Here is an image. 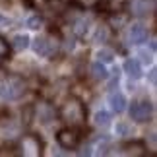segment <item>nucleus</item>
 Here are the masks:
<instances>
[{"instance_id":"nucleus-18","label":"nucleus","mask_w":157,"mask_h":157,"mask_svg":"<svg viewBox=\"0 0 157 157\" xmlns=\"http://www.w3.org/2000/svg\"><path fill=\"white\" fill-rule=\"evenodd\" d=\"M114 132H117V136H128L130 134V126L126 124V122H117Z\"/></svg>"},{"instance_id":"nucleus-16","label":"nucleus","mask_w":157,"mask_h":157,"mask_svg":"<svg viewBox=\"0 0 157 157\" xmlns=\"http://www.w3.org/2000/svg\"><path fill=\"white\" fill-rule=\"evenodd\" d=\"M140 149H144V144L136 142V144H128V146H124V153L126 155H144L146 151H140Z\"/></svg>"},{"instance_id":"nucleus-5","label":"nucleus","mask_w":157,"mask_h":157,"mask_svg":"<svg viewBox=\"0 0 157 157\" xmlns=\"http://www.w3.org/2000/svg\"><path fill=\"white\" fill-rule=\"evenodd\" d=\"M21 149L25 155H41V140L35 136H25L21 140Z\"/></svg>"},{"instance_id":"nucleus-9","label":"nucleus","mask_w":157,"mask_h":157,"mask_svg":"<svg viewBox=\"0 0 157 157\" xmlns=\"http://www.w3.org/2000/svg\"><path fill=\"white\" fill-rule=\"evenodd\" d=\"M124 72L132 78V80H138V78H142V64H140V60L128 58V60L124 62Z\"/></svg>"},{"instance_id":"nucleus-17","label":"nucleus","mask_w":157,"mask_h":157,"mask_svg":"<svg viewBox=\"0 0 157 157\" xmlns=\"http://www.w3.org/2000/svg\"><path fill=\"white\" fill-rule=\"evenodd\" d=\"M6 60H10V47L6 43V39L0 37V66H2Z\"/></svg>"},{"instance_id":"nucleus-11","label":"nucleus","mask_w":157,"mask_h":157,"mask_svg":"<svg viewBox=\"0 0 157 157\" xmlns=\"http://www.w3.org/2000/svg\"><path fill=\"white\" fill-rule=\"evenodd\" d=\"M91 74H93L95 80H107V78H109L107 68L103 66V62H99V60L95 64H91Z\"/></svg>"},{"instance_id":"nucleus-2","label":"nucleus","mask_w":157,"mask_h":157,"mask_svg":"<svg viewBox=\"0 0 157 157\" xmlns=\"http://www.w3.org/2000/svg\"><path fill=\"white\" fill-rule=\"evenodd\" d=\"M23 91H25V83H23V80H20L16 76H10L8 80H4L0 83V97L2 99L16 101L23 95Z\"/></svg>"},{"instance_id":"nucleus-21","label":"nucleus","mask_w":157,"mask_h":157,"mask_svg":"<svg viewBox=\"0 0 157 157\" xmlns=\"http://www.w3.org/2000/svg\"><path fill=\"white\" fill-rule=\"evenodd\" d=\"M99 153H107V147H109V138H103V140L99 142Z\"/></svg>"},{"instance_id":"nucleus-15","label":"nucleus","mask_w":157,"mask_h":157,"mask_svg":"<svg viewBox=\"0 0 157 157\" xmlns=\"http://www.w3.org/2000/svg\"><path fill=\"white\" fill-rule=\"evenodd\" d=\"M97 60H99V62H103V64H109V62H113V60H114V52L111 49H99L97 51Z\"/></svg>"},{"instance_id":"nucleus-20","label":"nucleus","mask_w":157,"mask_h":157,"mask_svg":"<svg viewBox=\"0 0 157 157\" xmlns=\"http://www.w3.org/2000/svg\"><path fill=\"white\" fill-rule=\"evenodd\" d=\"M138 54H140V58H142V62H144V64L153 62V51H146V49H142Z\"/></svg>"},{"instance_id":"nucleus-8","label":"nucleus","mask_w":157,"mask_h":157,"mask_svg":"<svg viewBox=\"0 0 157 157\" xmlns=\"http://www.w3.org/2000/svg\"><path fill=\"white\" fill-rule=\"evenodd\" d=\"M109 105H111V109L114 113H124V109H126V97L120 91H113L111 95H109Z\"/></svg>"},{"instance_id":"nucleus-13","label":"nucleus","mask_w":157,"mask_h":157,"mask_svg":"<svg viewBox=\"0 0 157 157\" xmlns=\"http://www.w3.org/2000/svg\"><path fill=\"white\" fill-rule=\"evenodd\" d=\"M12 47H14L16 51H23L29 47V37L27 35H16L14 39H12Z\"/></svg>"},{"instance_id":"nucleus-10","label":"nucleus","mask_w":157,"mask_h":157,"mask_svg":"<svg viewBox=\"0 0 157 157\" xmlns=\"http://www.w3.org/2000/svg\"><path fill=\"white\" fill-rule=\"evenodd\" d=\"M33 51H35V54H39V56H49V54H51L49 39H47V37H37L33 41Z\"/></svg>"},{"instance_id":"nucleus-19","label":"nucleus","mask_w":157,"mask_h":157,"mask_svg":"<svg viewBox=\"0 0 157 157\" xmlns=\"http://www.w3.org/2000/svg\"><path fill=\"white\" fill-rule=\"evenodd\" d=\"M41 23H43V20H41L39 16H31V17H27L25 25H27L29 29H39V27H41Z\"/></svg>"},{"instance_id":"nucleus-12","label":"nucleus","mask_w":157,"mask_h":157,"mask_svg":"<svg viewBox=\"0 0 157 157\" xmlns=\"http://www.w3.org/2000/svg\"><path fill=\"white\" fill-rule=\"evenodd\" d=\"M95 124L101 126V128H107V126L111 124V113H107V111H97V113H95Z\"/></svg>"},{"instance_id":"nucleus-1","label":"nucleus","mask_w":157,"mask_h":157,"mask_svg":"<svg viewBox=\"0 0 157 157\" xmlns=\"http://www.w3.org/2000/svg\"><path fill=\"white\" fill-rule=\"evenodd\" d=\"M60 118L68 124L80 126L86 120V109H83V105L80 101H68V103H64L62 109H60Z\"/></svg>"},{"instance_id":"nucleus-3","label":"nucleus","mask_w":157,"mask_h":157,"mask_svg":"<svg viewBox=\"0 0 157 157\" xmlns=\"http://www.w3.org/2000/svg\"><path fill=\"white\" fill-rule=\"evenodd\" d=\"M151 113H153V107L149 101H136L130 107V117L136 122H147L151 118Z\"/></svg>"},{"instance_id":"nucleus-6","label":"nucleus","mask_w":157,"mask_h":157,"mask_svg":"<svg viewBox=\"0 0 157 157\" xmlns=\"http://www.w3.org/2000/svg\"><path fill=\"white\" fill-rule=\"evenodd\" d=\"M128 39L132 45H142L144 41H147V29L140 25V23H134L128 31Z\"/></svg>"},{"instance_id":"nucleus-7","label":"nucleus","mask_w":157,"mask_h":157,"mask_svg":"<svg viewBox=\"0 0 157 157\" xmlns=\"http://www.w3.org/2000/svg\"><path fill=\"white\" fill-rule=\"evenodd\" d=\"M132 12L138 17H147L153 12V2L147 4V0H134L132 2Z\"/></svg>"},{"instance_id":"nucleus-4","label":"nucleus","mask_w":157,"mask_h":157,"mask_svg":"<svg viewBox=\"0 0 157 157\" xmlns=\"http://www.w3.org/2000/svg\"><path fill=\"white\" fill-rule=\"evenodd\" d=\"M56 142H58V146L64 147V149H74L78 146V142H80V134H78L76 130H70V128L60 130L56 134Z\"/></svg>"},{"instance_id":"nucleus-24","label":"nucleus","mask_w":157,"mask_h":157,"mask_svg":"<svg viewBox=\"0 0 157 157\" xmlns=\"http://www.w3.org/2000/svg\"><path fill=\"white\" fill-rule=\"evenodd\" d=\"M93 151H91V147H89V146H86V147H83V149H80V155H91Z\"/></svg>"},{"instance_id":"nucleus-23","label":"nucleus","mask_w":157,"mask_h":157,"mask_svg":"<svg viewBox=\"0 0 157 157\" xmlns=\"http://www.w3.org/2000/svg\"><path fill=\"white\" fill-rule=\"evenodd\" d=\"M149 82H151V86H155V83H157V70L155 68L149 70Z\"/></svg>"},{"instance_id":"nucleus-22","label":"nucleus","mask_w":157,"mask_h":157,"mask_svg":"<svg viewBox=\"0 0 157 157\" xmlns=\"http://www.w3.org/2000/svg\"><path fill=\"white\" fill-rule=\"evenodd\" d=\"M10 23H12V20H10L8 16L0 14V25H2V27H10Z\"/></svg>"},{"instance_id":"nucleus-14","label":"nucleus","mask_w":157,"mask_h":157,"mask_svg":"<svg viewBox=\"0 0 157 157\" xmlns=\"http://www.w3.org/2000/svg\"><path fill=\"white\" fill-rule=\"evenodd\" d=\"M107 39H109V31H107V27H105V25H97V29H95V33H93L91 41H93V43H105Z\"/></svg>"}]
</instances>
